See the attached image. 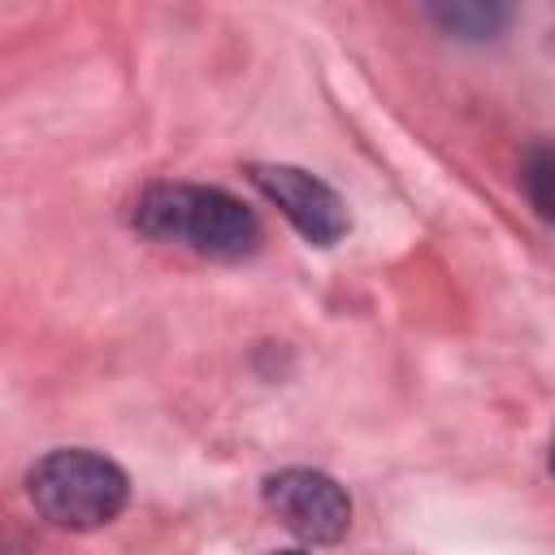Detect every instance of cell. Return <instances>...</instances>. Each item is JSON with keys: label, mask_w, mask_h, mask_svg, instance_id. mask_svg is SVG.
I'll use <instances>...</instances> for the list:
<instances>
[{"label": "cell", "mask_w": 555, "mask_h": 555, "mask_svg": "<svg viewBox=\"0 0 555 555\" xmlns=\"http://www.w3.org/2000/svg\"><path fill=\"white\" fill-rule=\"evenodd\" d=\"M273 555H308V551H273Z\"/></svg>", "instance_id": "52a82bcc"}, {"label": "cell", "mask_w": 555, "mask_h": 555, "mask_svg": "<svg viewBox=\"0 0 555 555\" xmlns=\"http://www.w3.org/2000/svg\"><path fill=\"white\" fill-rule=\"evenodd\" d=\"M429 17L442 30H451L455 39H494L512 22V9H503V4H434Z\"/></svg>", "instance_id": "5b68a950"}, {"label": "cell", "mask_w": 555, "mask_h": 555, "mask_svg": "<svg viewBox=\"0 0 555 555\" xmlns=\"http://www.w3.org/2000/svg\"><path fill=\"white\" fill-rule=\"evenodd\" d=\"M520 182H525V195H529L533 212L555 225V143H542V147L529 152Z\"/></svg>", "instance_id": "8992f818"}, {"label": "cell", "mask_w": 555, "mask_h": 555, "mask_svg": "<svg viewBox=\"0 0 555 555\" xmlns=\"http://www.w3.org/2000/svg\"><path fill=\"white\" fill-rule=\"evenodd\" d=\"M551 473H555V442H551Z\"/></svg>", "instance_id": "ba28073f"}, {"label": "cell", "mask_w": 555, "mask_h": 555, "mask_svg": "<svg viewBox=\"0 0 555 555\" xmlns=\"http://www.w3.org/2000/svg\"><path fill=\"white\" fill-rule=\"evenodd\" d=\"M26 494L39 507V516L52 520L56 529L87 533L121 516L130 499V481L108 455L65 447V451L43 455L26 473Z\"/></svg>", "instance_id": "7a4b0ae2"}, {"label": "cell", "mask_w": 555, "mask_h": 555, "mask_svg": "<svg viewBox=\"0 0 555 555\" xmlns=\"http://www.w3.org/2000/svg\"><path fill=\"white\" fill-rule=\"evenodd\" d=\"M247 178L256 182V191L282 208V217L317 247H330L347 234V208L338 199L334 186H325L321 178H312L308 169L295 165H251Z\"/></svg>", "instance_id": "277c9868"}, {"label": "cell", "mask_w": 555, "mask_h": 555, "mask_svg": "<svg viewBox=\"0 0 555 555\" xmlns=\"http://www.w3.org/2000/svg\"><path fill=\"white\" fill-rule=\"evenodd\" d=\"M134 225L156 243H178L208 260H243L260 247L256 212L221 186L156 182L139 195Z\"/></svg>", "instance_id": "6da1fadb"}, {"label": "cell", "mask_w": 555, "mask_h": 555, "mask_svg": "<svg viewBox=\"0 0 555 555\" xmlns=\"http://www.w3.org/2000/svg\"><path fill=\"white\" fill-rule=\"evenodd\" d=\"M264 503L295 538L312 546H330L351 529L347 490L317 468H282L264 477Z\"/></svg>", "instance_id": "3957f363"}]
</instances>
